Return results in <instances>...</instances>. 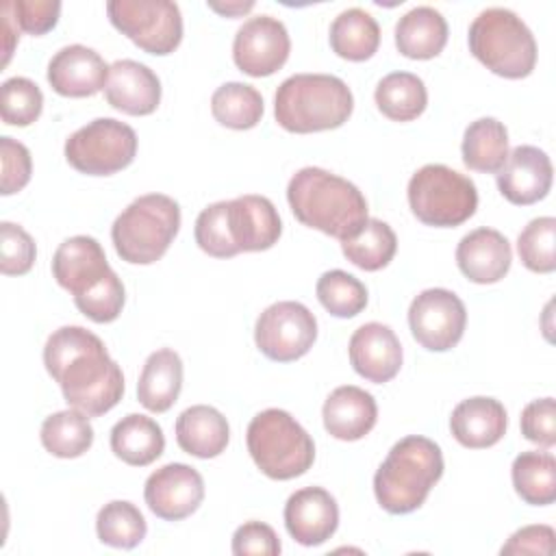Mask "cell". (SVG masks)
Masks as SVG:
<instances>
[{
    "mask_svg": "<svg viewBox=\"0 0 556 556\" xmlns=\"http://www.w3.org/2000/svg\"><path fill=\"white\" fill-rule=\"evenodd\" d=\"M43 109L41 89L24 76L7 78L0 87V115L9 126H30Z\"/></svg>",
    "mask_w": 556,
    "mask_h": 556,
    "instance_id": "obj_39",
    "label": "cell"
},
{
    "mask_svg": "<svg viewBox=\"0 0 556 556\" xmlns=\"http://www.w3.org/2000/svg\"><path fill=\"white\" fill-rule=\"evenodd\" d=\"M46 371L59 382L70 408L87 417L109 413L124 395V374L102 339L83 326L54 330L43 348Z\"/></svg>",
    "mask_w": 556,
    "mask_h": 556,
    "instance_id": "obj_1",
    "label": "cell"
},
{
    "mask_svg": "<svg viewBox=\"0 0 556 556\" xmlns=\"http://www.w3.org/2000/svg\"><path fill=\"white\" fill-rule=\"evenodd\" d=\"M0 15H2V35H4V59H2V65H7L9 59H11L13 46H15V37H17V28H13L15 20H13V15H11L9 2H2Z\"/></svg>",
    "mask_w": 556,
    "mask_h": 556,
    "instance_id": "obj_47",
    "label": "cell"
},
{
    "mask_svg": "<svg viewBox=\"0 0 556 556\" xmlns=\"http://www.w3.org/2000/svg\"><path fill=\"white\" fill-rule=\"evenodd\" d=\"M245 443L254 465L271 480L298 478L315 460L311 434L282 408H265L254 415Z\"/></svg>",
    "mask_w": 556,
    "mask_h": 556,
    "instance_id": "obj_8",
    "label": "cell"
},
{
    "mask_svg": "<svg viewBox=\"0 0 556 556\" xmlns=\"http://www.w3.org/2000/svg\"><path fill=\"white\" fill-rule=\"evenodd\" d=\"M15 26L28 35H43L52 30L59 22L61 2L59 0H13L9 2Z\"/></svg>",
    "mask_w": 556,
    "mask_h": 556,
    "instance_id": "obj_44",
    "label": "cell"
},
{
    "mask_svg": "<svg viewBox=\"0 0 556 556\" xmlns=\"http://www.w3.org/2000/svg\"><path fill=\"white\" fill-rule=\"evenodd\" d=\"M104 96L113 109L126 115H150L161 102V80L148 65L122 59L109 70Z\"/></svg>",
    "mask_w": 556,
    "mask_h": 556,
    "instance_id": "obj_22",
    "label": "cell"
},
{
    "mask_svg": "<svg viewBox=\"0 0 556 556\" xmlns=\"http://www.w3.org/2000/svg\"><path fill=\"white\" fill-rule=\"evenodd\" d=\"M508 426L506 408L495 397H467L452 410L450 430L452 437L469 450H482L495 445Z\"/></svg>",
    "mask_w": 556,
    "mask_h": 556,
    "instance_id": "obj_24",
    "label": "cell"
},
{
    "mask_svg": "<svg viewBox=\"0 0 556 556\" xmlns=\"http://www.w3.org/2000/svg\"><path fill=\"white\" fill-rule=\"evenodd\" d=\"M291 50L287 26L271 15H254L243 22L232 41L235 65L254 78L278 72Z\"/></svg>",
    "mask_w": 556,
    "mask_h": 556,
    "instance_id": "obj_14",
    "label": "cell"
},
{
    "mask_svg": "<svg viewBox=\"0 0 556 556\" xmlns=\"http://www.w3.org/2000/svg\"><path fill=\"white\" fill-rule=\"evenodd\" d=\"M556 219L545 215L528 222L517 237V252L521 263L536 274H552L556 269Z\"/></svg>",
    "mask_w": 556,
    "mask_h": 556,
    "instance_id": "obj_38",
    "label": "cell"
},
{
    "mask_svg": "<svg viewBox=\"0 0 556 556\" xmlns=\"http://www.w3.org/2000/svg\"><path fill=\"white\" fill-rule=\"evenodd\" d=\"M469 52L493 74L526 78L536 65V41L526 22L504 7H489L469 24Z\"/></svg>",
    "mask_w": 556,
    "mask_h": 556,
    "instance_id": "obj_7",
    "label": "cell"
},
{
    "mask_svg": "<svg viewBox=\"0 0 556 556\" xmlns=\"http://www.w3.org/2000/svg\"><path fill=\"white\" fill-rule=\"evenodd\" d=\"M96 532L98 539L109 547L132 549L146 539L148 526L141 510L132 502L113 500L98 510Z\"/></svg>",
    "mask_w": 556,
    "mask_h": 556,
    "instance_id": "obj_36",
    "label": "cell"
},
{
    "mask_svg": "<svg viewBox=\"0 0 556 556\" xmlns=\"http://www.w3.org/2000/svg\"><path fill=\"white\" fill-rule=\"evenodd\" d=\"M556 547V534L552 526H526L510 534V539L502 545V554H541L549 556Z\"/></svg>",
    "mask_w": 556,
    "mask_h": 556,
    "instance_id": "obj_46",
    "label": "cell"
},
{
    "mask_svg": "<svg viewBox=\"0 0 556 556\" xmlns=\"http://www.w3.org/2000/svg\"><path fill=\"white\" fill-rule=\"evenodd\" d=\"M280 541L271 526L263 521H248L239 526L232 534V554L248 556V554H263V556H278Z\"/></svg>",
    "mask_w": 556,
    "mask_h": 556,
    "instance_id": "obj_45",
    "label": "cell"
},
{
    "mask_svg": "<svg viewBox=\"0 0 556 556\" xmlns=\"http://www.w3.org/2000/svg\"><path fill=\"white\" fill-rule=\"evenodd\" d=\"M552 187V161L536 146H517L497 172L500 193L517 206L543 200Z\"/></svg>",
    "mask_w": 556,
    "mask_h": 556,
    "instance_id": "obj_19",
    "label": "cell"
},
{
    "mask_svg": "<svg viewBox=\"0 0 556 556\" xmlns=\"http://www.w3.org/2000/svg\"><path fill=\"white\" fill-rule=\"evenodd\" d=\"M460 150L469 169L497 174L508 159V130L495 117H480L465 128Z\"/></svg>",
    "mask_w": 556,
    "mask_h": 556,
    "instance_id": "obj_30",
    "label": "cell"
},
{
    "mask_svg": "<svg viewBox=\"0 0 556 556\" xmlns=\"http://www.w3.org/2000/svg\"><path fill=\"white\" fill-rule=\"evenodd\" d=\"M352 109L350 87L332 74H293L278 85L274 96L278 126L298 135L339 128Z\"/></svg>",
    "mask_w": 556,
    "mask_h": 556,
    "instance_id": "obj_5",
    "label": "cell"
},
{
    "mask_svg": "<svg viewBox=\"0 0 556 556\" xmlns=\"http://www.w3.org/2000/svg\"><path fill=\"white\" fill-rule=\"evenodd\" d=\"M348 352L354 371L376 384L393 380L402 367V343L387 324L369 321L356 328Z\"/></svg>",
    "mask_w": 556,
    "mask_h": 556,
    "instance_id": "obj_18",
    "label": "cell"
},
{
    "mask_svg": "<svg viewBox=\"0 0 556 556\" xmlns=\"http://www.w3.org/2000/svg\"><path fill=\"white\" fill-rule=\"evenodd\" d=\"M443 476L441 447L421 434L400 439L374 476L378 504L391 515L417 510Z\"/></svg>",
    "mask_w": 556,
    "mask_h": 556,
    "instance_id": "obj_4",
    "label": "cell"
},
{
    "mask_svg": "<svg viewBox=\"0 0 556 556\" xmlns=\"http://www.w3.org/2000/svg\"><path fill=\"white\" fill-rule=\"evenodd\" d=\"M447 43V22L434 7H415L395 24V48L408 59H434Z\"/></svg>",
    "mask_w": 556,
    "mask_h": 556,
    "instance_id": "obj_27",
    "label": "cell"
},
{
    "mask_svg": "<svg viewBox=\"0 0 556 556\" xmlns=\"http://www.w3.org/2000/svg\"><path fill=\"white\" fill-rule=\"evenodd\" d=\"M287 200L298 222L339 241L356 237L369 219L358 187L321 167L298 169L287 185Z\"/></svg>",
    "mask_w": 556,
    "mask_h": 556,
    "instance_id": "obj_2",
    "label": "cell"
},
{
    "mask_svg": "<svg viewBox=\"0 0 556 556\" xmlns=\"http://www.w3.org/2000/svg\"><path fill=\"white\" fill-rule=\"evenodd\" d=\"M137 132L113 117H98L65 141V161L87 176H111L135 161Z\"/></svg>",
    "mask_w": 556,
    "mask_h": 556,
    "instance_id": "obj_10",
    "label": "cell"
},
{
    "mask_svg": "<svg viewBox=\"0 0 556 556\" xmlns=\"http://www.w3.org/2000/svg\"><path fill=\"white\" fill-rule=\"evenodd\" d=\"M208 7L213 11H217L219 15L235 17V15H243L250 9H254V2L252 0H248V2H241V0H235V2H208Z\"/></svg>",
    "mask_w": 556,
    "mask_h": 556,
    "instance_id": "obj_48",
    "label": "cell"
},
{
    "mask_svg": "<svg viewBox=\"0 0 556 556\" xmlns=\"http://www.w3.org/2000/svg\"><path fill=\"white\" fill-rule=\"evenodd\" d=\"M41 445L56 458H78L93 443L89 417L76 408L52 413L41 424Z\"/></svg>",
    "mask_w": 556,
    "mask_h": 556,
    "instance_id": "obj_33",
    "label": "cell"
},
{
    "mask_svg": "<svg viewBox=\"0 0 556 556\" xmlns=\"http://www.w3.org/2000/svg\"><path fill=\"white\" fill-rule=\"evenodd\" d=\"M52 276L91 321L109 324L119 317L126 291L98 239L87 235L65 239L52 256Z\"/></svg>",
    "mask_w": 556,
    "mask_h": 556,
    "instance_id": "obj_3",
    "label": "cell"
},
{
    "mask_svg": "<svg viewBox=\"0 0 556 556\" xmlns=\"http://www.w3.org/2000/svg\"><path fill=\"white\" fill-rule=\"evenodd\" d=\"M408 326L415 341L430 352L452 350L465 332L467 311L450 289H426L408 306Z\"/></svg>",
    "mask_w": 556,
    "mask_h": 556,
    "instance_id": "obj_13",
    "label": "cell"
},
{
    "mask_svg": "<svg viewBox=\"0 0 556 556\" xmlns=\"http://www.w3.org/2000/svg\"><path fill=\"white\" fill-rule=\"evenodd\" d=\"M324 428L339 441H358L371 432L378 419V406L371 393L361 387H337L321 408Z\"/></svg>",
    "mask_w": 556,
    "mask_h": 556,
    "instance_id": "obj_23",
    "label": "cell"
},
{
    "mask_svg": "<svg viewBox=\"0 0 556 556\" xmlns=\"http://www.w3.org/2000/svg\"><path fill=\"white\" fill-rule=\"evenodd\" d=\"M513 261L508 239L495 228H476L456 245V265L463 276L478 285H493L502 280Z\"/></svg>",
    "mask_w": 556,
    "mask_h": 556,
    "instance_id": "obj_21",
    "label": "cell"
},
{
    "mask_svg": "<svg viewBox=\"0 0 556 556\" xmlns=\"http://www.w3.org/2000/svg\"><path fill=\"white\" fill-rule=\"evenodd\" d=\"M285 526L300 545H321L337 532V500L321 486H304L289 495L285 504Z\"/></svg>",
    "mask_w": 556,
    "mask_h": 556,
    "instance_id": "obj_17",
    "label": "cell"
},
{
    "mask_svg": "<svg viewBox=\"0 0 556 556\" xmlns=\"http://www.w3.org/2000/svg\"><path fill=\"white\" fill-rule=\"evenodd\" d=\"M376 104L380 113L393 122L417 119L428 104L424 80L410 72H391L376 87Z\"/></svg>",
    "mask_w": 556,
    "mask_h": 556,
    "instance_id": "obj_31",
    "label": "cell"
},
{
    "mask_svg": "<svg viewBox=\"0 0 556 556\" xmlns=\"http://www.w3.org/2000/svg\"><path fill=\"white\" fill-rule=\"evenodd\" d=\"M521 434L541 445L552 447L556 443V404L554 397L532 400L521 410Z\"/></svg>",
    "mask_w": 556,
    "mask_h": 556,
    "instance_id": "obj_43",
    "label": "cell"
},
{
    "mask_svg": "<svg viewBox=\"0 0 556 556\" xmlns=\"http://www.w3.org/2000/svg\"><path fill=\"white\" fill-rule=\"evenodd\" d=\"M228 202H213L206 208L200 211L195 219V243L202 252L215 258H230L239 254V248L235 245L228 228Z\"/></svg>",
    "mask_w": 556,
    "mask_h": 556,
    "instance_id": "obj_40",
    "label": "cell"
},
{
    "mask_svg": "<svg viewBox=\"0 0 556 556\" xmlns=\"http://www.w3.org/2000/svg\"><path fill=\"white\" fill-rule=\"evenodd\" d=\"M182 389V361L178 352L161 348L152 352L137 382V400L150 413H165L174 406Z\"/></svg>",
    "mask_w": 556,
    "mask_h": 556,
    "instance_id": "obj_26",
    "label": "cell"
},
{
    "mask_svg": "<svg viewBox=\"0 0 556 556\" xmlns=\"http://www.w3.org/2000/svg\"><path fill=\"white\" fill-rule=\"evenodd\" d=\"M111 24L148 54L165 56L180 46L182 15L172 0H111Z\"/></svg>",
    "mask_w": 556,
    "mask_h": 556,
    "instance_id": "obj_11",
    "label": "cell"
},
{
    "mask_svg": "<svg viewBox=\"0 0 556 556\" xmlns=\"http://www.w3.org/2000/svg\"><path fill=\"white\" fill-rule=\"evenodd\" d=\"M180 230V206L165 193H146L132 200L113 222L111 241L130 265L156 263Z\"/></svg>",
    "mask_w": 556,
    "mask_h": 556,
    "instance_id": "obj_6",
    "label": "cell"
},
{
    "mask_svg": "<svg viewBox=\"0 0 556 556\" xmlns=\"http://www.w3.org/2000/svg\"><path fill=\"white\" fill-rule=\"evenodd\" d=\"M143 497L159 519L180 521L200 508L204 480L191 465L167 463L148 476Z\"/></svg>",
    "mask_w": 556,
    "mask_h": 556,
    "instance_id": "obj_15",
    "label": "cell"
},
{
    "mask_svg": "<svg viewBox=\"0 0 556 556\" xmlns=\"http://www.w3.org/2000/svg\"><path fill=\"white\" fill-rule=\"evenodd\" d=\"M230 439L226 417L206 404L185 408L176 419V443L195 458L219 456Z\"/></svg>",
    "mask_w": 556,
    "mask_h": 556,
    "instance_id": "obj_25",
    "label": "cell"
},
{
    "mask_svg": "<svg viewBox=\"0 0 556 556\" xmlns=\"http://www.w3.org/2000/svg\"><path fill=\"white\" fill-rule=\"evenodd\" d=\"M315 293L321 306L334 317L348 319L358 315L367 306L365 285L343 269L324 271L317 280Z\"/></svg>",
    "mask_w": 556,
    "mask_h": 556,
    "instance_id": "obj_37",
    "label": "cell"
},
{
    "mask_svg": "<svg viewBox=\"0 0 556 556\" xmlns=\"http://www.w3.org/2000/svg\"><path fill=\"white\" fill-rule=\"evenodd\" d=\"M406 191L413 215L434 228L460 226L478 208L473 180L441 163L419 167L410 176Z\"/></svg>",
    "mask_w": 556,
    "mask_h": 556,
    "instance_id": "obj_9",
    "label": "cell"
},
{
    "mask_svg": "<svg viewBox=\"0 0 556 556\" xmlns=\"http://www.w3.org/2000/svg\"><path fill=\"white\" fill-rule=\"evenodd\" d=\"M317 339V319L302 304L282 300L267 306L254 326V341L261 354L276 363L302 358Z\"/></svg>",
    "mask_w": 556,
    "mask_h": 556,
    "instance_id": "obj_12",
    "label": "cell"
},
{
    "mask_svg": "<svg viewBox=\"0 0 556 556\" xmlns=\"http://www.w3.org/2000/svg\"><path fill=\"white\" fill-rule=\"evenodd\" d=\"M0 154H2V182L0 193L11 195L22 191L33 174V159L24 143L13 137H0Z\"/></svg>",
    "mask_w": 556,
    "mask_h": 556,
    "instance_id": "obj_42",
    "label": "cell"
},
{
    "mask_svg": "<svg viewBox=\"0 0 556 556\" xmlns=\"http://www.w3.org/2000/svg\"><path fill=\"white\" fill-rule=\"evenodd\" d=\"M109 70L111 65L93 48L72 43L50 59L48 83L59 96L89 98L106 89Z\"/></svg>",
    "mask_w": 556,
    "mask_h": 556,
    "instance_id": "obj_16",
    "label": "cell"
},
{
    "mask_svg": "<svg viewBox=\"0 0 556 556\" xmlns=\"http://www.w3.org/2000/svg\"><path fill=\"white\" fill-rule=\"evenodd\" d=\"M0 269L4 276H22L30 271L37 248L33 237L17 224L13 222H2L0 224Z\"/></svg>",
    "mask_w": 556,
    "mask_h": 556,
    "instance_id": "obj_41",
    "label": "cell"
},
{
    "mask_svg": "<svg viewBox=\"0 0 556 556\" xmlns=\"http://www.w3.org/2000/svg\"><path fill=\"white\" fill-rule=\"evenodd\" d=\"M111 450L126 465L146 467L163 454L165 437L152 417L130 413L113 426Z\"/></svg>",
    "mask_w": 556,
    "mask_h": 556,
    "instance_id": "obj_28",
    "label": "cell"
},
{
    "mask_svg": "<svg viewBox=\"0 0 556 556\" xmlns=\"http://www.w3.org/2000/svg\"><path fill=\"white\" fill-rule=\"evenodd\" d=\"M341 250L352 265L365 271H378L393 261L397 237L387 222L369 217L356 237L341 241Z\"/></svg>",
    "mask_w": 556,
    "mask_h": 556,
    "instance_id": "obj_35",
    "label": "cell"
},
{
    "mask_svg": "<svg viewBox=\"0 0 556 556\" xmlns=\"http://www.w3.org/2000/svg\"><path fill=\"white\" fill-rule=\"evenodd\" d=\"M228 228L239 252H261L278 243L282 232V222L265 195H239L228 200Z\"/></svg>",
    "mask_w": 556,
    "mask_h": 556,
    "instance_id": "obj_20",
    "label": "cell"
},
{
    "mask_svg": "<svg viewBox=\"0 0 556 556\" xmlns=\"http://www.w3.org/2000/svg\"><path fill=\"white\" fill-rule=\"evenodd\" d=\"M213 117L232 130L254 128L263 117V96L245 83H224L211 96Z\"/></svg>",
    "mask_w": 556,
    "mask_h": 556,
    "instance_id": "obj_34",
    "label": "cell"
},
{
    "mask_svg": "<svg viewBox=\"0 0 556 556\" xmlns=\"http://www.w3.org/2000/svg\"><path fill=\"white\" fill-rule=\"evenodd\" d=\"M380 46V26L371 13L361 7L341 11L330 24V48L348 61H367Z\"/></svg>",
    "mask_w": 556,
    "mask_h": 556,
    "instance_id": "obj_29",
    "label": "cell"
},
{
    "mask_svg": "<svg viewBox=\"0 0 556 556\" xmlns=\"http://www.w3.org/2000/svg\"><path fill=\"white\" fill-rule=\"evenodd\" d=\"M517 495L532 506H547L556 500V460L549 452H521L510 467Z\"/></svg>",
    "mask_w": 556,
    "mask_h": 556,
    "instance_id": "obj_32",
    "label": "cell"
}]
</instances>
